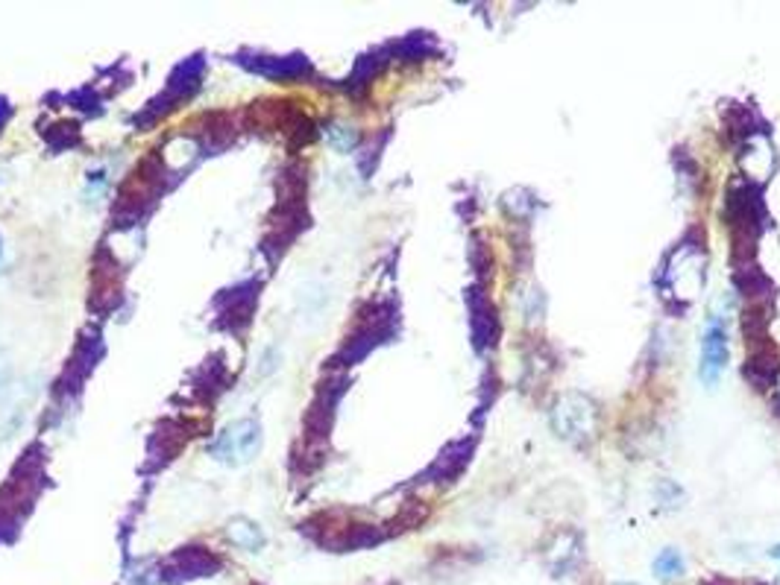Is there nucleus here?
<instances>
[{
    "label": "nucleus",
    "mask_w": 780,
    "mask_h": 585,
    "mask_svg": "<svg viewBox=\"0 0 780 585\" xmlns=\"http://www.w3.org/2000/svg\"><path fill=\"white\" fill-rule=\"evenodd\" d=\"M727 366V334L719 319H713L704 331V346H701V378L704 384H716L722 378Z\"/></svg>",
    "instance_id": "3"
},
{
    "label": "nucleus",
    "mask_w": 780,
    "mask_h": 585,
    "mask_svg": "<svg viewBox=\"0 0 780 585\" xmlns=\"http://www.w3.org/2000/svg\"><path fill=\"white\" fill-rule=\"evenodd\" d=\"M472 331H476V348H479V351L490 348L493 343H496L499 319H496V311H493V305L481 302V305L476 307V316H472Z\"/></svg>",
    "instance_id": "4"
},
{
    "label": "nucleus",
    "mask_w": 780,
    "mask_h": 585,
    "mask_svg": "<svg viewBox=\"0 0 780 585\" xmlns=\"http://www.w3.org/2000/svg\"><path fill=\"white\" fill-rule=\"evenodd\" d=\"M552 424H555V430L569 442L589 439L593 430H596V407H593V401H587L584 396H578V392H572V396H564L561 401L555 404Z\"/></svg>",
    "instance_id": "1"
},
{
    "label": "nucleus",
    "mask_w": 780,
    "mask_h": 585,
    "mask_svg": "<svg viewBox=\"0 0 780 585\" xmlns=\"http://www.w3.org/2000/svg\"><path fill=\"white\" fill-rule=\"evenodd\" d=\"M619 585H637V582H619Z\"/></svg>",
    "instance_id": "7"
},
{
    "label": "nucleus",
    "mask_w": 780,
    "mask_h": 585,
    "mask_svg": "<svg viewBox=\"0 0 780 585\" xmlns=\"http://www.w3.org/2000/svg\"><path fill=\"white\" fill-rule=\"evenodd\" d=\"M259 445H261V428L256 419H241L235 424L220 433V439L212 445V454L217 456L220 463H229V465H241V463H250L252 456L259 454Z\"/></svg>",
    "instance_id": "2"
},
{
    "label": "nucleus",
    "mask_w": 780,
    "mask_h": 585,
    "mask_svg": "<svg viewBox=\"0 0 780 585\" xmlns=\"http://www.w3.org/2000/svg\"><path fill=\"white\" fill-rule=\"evenodd\" d=\"M772 556H775V559H780V545H777V547H772Z\"/></svg>",
    "instance_id": "6"
},
{
    "label": "nucleus",
    "mask_w": 780,
    "mask_h": 585,
    "mask_svg": "<svg viewBox=\"0 0 780 585\" xmlns=\"http://www.w3.org/2000/svg\"><path fill=\"white\" fill-rule=\"evenodd\" d=\"M655 573L660 580H674V577H681L683 573V556L678 550H663L660 556L655 559Z\"/></svg>",
    "instance_id": "5"
}]
</instances>
